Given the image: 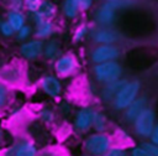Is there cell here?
<instances>
[{
	"label": "cell",
	"mask_w": 158,
	"mask_h": 156,
	"mask_svg": "<svg viewBox=\"0 0 158 156\" xmlns=\"http://www.w3.org/2000/svg\"><path fill=\"white\" fill-rule=\"evenodd\" d=\"M1 77L7 80V82H15L19 79L20 74H19V71L16 68H6L4 69V72L1 73Z\"/></svg>",
	"instance_id": "ffe728a7"
},
{
	"label": "cell",
	"mask_w": 158,
	"mask_h": 156,
	"mask_svg": "<svg viewBox=\"0 0 158 156\" xmlns=\"http://www.w3.org/2000/svg\"><path fill=\"white\" fill-rule=\"evenodd\" d=\"M120 54L118 48L112 45H101L96 47L91 53V59L95 63H102L107 61H114Z\"/></svg>",
	"instance_id": "8992f818"
},
{
	"label": "cell",
	"mask_w": 158,
	"mask_h": 156,
	"mask_svg": "<svg viewBox=\"0 0 158 156\" xmlns=\"http://www.w3.org/2000/svg\"><path fill=\"white\" fill-rule=\"evenodd\" d=\"M0 140H2V130L0 129Z\"/></svg>",
	"instance_id": "836d02e7"
},
{
	"label": "cell",
	"mask_w": 158,
	"mask_h": 156,
	"mask_svg": "<svg viewBox=\"0 0 158 156\" xmlns=\"http://www.w3.org/2000/svg\"><path fill=\"white\" fill-rule=\"evenodd\" d=\"M142 146L144 149H147L153 156H158V145H156L153 142H144V144H142Z\"/></svg>",
	"instance_id": "4316f807"
},
{
	"label": "cell",
	"mask_w": 158,
	"mask_h": 156,
	"mask_svg": "<svg viewBox=\"0 0 158 156\" xmlns=\"http://www.w3.org/2000/svg\"><path fill=\"white\" fill-rule=\"evenodd\" d=\"M122 69L121 66L115 61H107L102 63H98L94 67V74L99 82L102 83H111L117 80L121 77Z\"/></svg>",
	"instance_id": "6da1fadb"
},
{
	"label": "cell",
	"mask_w": 158,
	"mask_h": 156,
	"mask_svg": "<svg viewBox=\"0 0 158 156\" xmlns=\"http://www.w3.org/2000/svg\"><path fill=\"white\" fill-rule=\"evenodd\" d=\"M131 156H153L147 149H144L143 146H138V147H135L131 152Z\"/></svg>",
	"instance_id": "d4e9b609"
},
{
	"label": "cell",
	"mask_w": 158,
	"mask_h": 156,
	"mask_svg": "<svg viewBox=\"0 0 158 156\" xmlns=\"http://www.w3.org/2000/svg\"><path fill=\"white\" fill-rule=\"evenodd\" d=\"M94 116H95V113L89 108H84L79 110L75 119V128L80 131H86L93 125Z\"/></svg>",
	"instance_id": "9c48e42d"
},
{
	"label": "cell",
	"mask_w": 158,
	"mask_h": 156,
	"mask_svg": "<svg viewBox=\"0 0 158 156\" xmlns=\"http://www.w3.org/2000/svg\"><path fill=\"white\" fill-rule=\"evenodd\" d=\"M7 21L15 31H19L21 27L25 26V16L20 10H10L7 14Z\"/></svg>",
	"instance_id": "9a60e30c"
},
{
	"label": "cell",
	"mask_w": 158,
	"mask_h": 156,
	"mask_svg": "<svg viewBox=\"0 0 158 156\" xmlns=\"http://www.w3.org/2000/svg\"><path fill=\"white\" fill-rule=\"evenodd\" d=\"M43 50L44 48H43L42 41L33 40V41H28L21 46V54L28 59H35L42 53Z\"/></svg>",
	"instance_id": "30bf717a"
},
{
	"label": "cell",
	"mask_w": 158,
	"mask_h": 156,
	"mask_svg": "<svg viewBox=\"0 0 158 156\" xmlns=\"http://www.w3.org/2000/svg\"><path fill=\"white\" fill-rule=\"evenodd\" d=\"M57 12V7L56 5L51 1V0H43L41 6L38 7L37 11L31 12L33 20L36 21V24L43 21V20H51Z\"/></svg>",
	"instance_id": "52a82bcc"
},
{
	"label": "cell",
	"mask_w": 158,
	"mask_h": 156,
	"mask_svg": "<svg viewBox=\"0 0 158 156\" xmlns=\"http://www.w3.org/2000/svg\"><path fill=\"white\" fill-rule=\"evenodd\" d=\"M110 137L105 134H93L90 135L85 141V149L89 154L93 156H101L106 155V152L110 150Z\"/></svg>",
	"instance_id": "3957f363"
},
{
	"label": "cell",
	"mask_w": 158,
	"mask_h": 156,
	"mask_svg": "<svg viewBox=\"0 0 158 156\" xmlns=\"http://www.w3.org/2000/svg\"><path fill=\"white\" fill-rule=\"evenodd\" d=\"M53 25L49 20H43L38 24H36V35L40 37H48L52 33Z\"/></svg>",
	"instance_id": "ac0fdd59"
},
{
	"label": "cell",
	"mask_w": 158,
	"mask_h": 156,
	"mask_svg": "<svg viewBox=\"0 0 158 156\" xmlns=\"http://www.w3.org/2000/svg\"><path fill=\"white\" fill-rule=\"evenodd\" d=\"M146 98L144 97H141V98H136L127 108H126V119L130 120V121H135L136 118L146 109Z\"/></svg>",
	"instance_id": "8fae6325"
},
{
	"label": "cell",
	"mask_w": 158,
	"mask_h": 156,
	"mask_svg": "<svg viewBox=\"0 0 158 156\" xmlns=\"http://www.w3.org/2000/svg\"><path fill=\"white\" fill-rule=\"evenodd\" d=\"M43 0H23V4L28 9L30 12H35L38 10V7L41 6Z\"/></svg>",
	"instance_id": "603a6c76"
},
{
	"label": "cell",
	"mask_w": 158,
	"mask_h": 156,
	"mask_svg": "<svg viewBox=\"0 0 158 156\" xmlns=\"http://www.w3.org/2000/svg\"><path fill=\"white\" fill-rule=\"evenodd\" d=\"M40 118L43 121H52L53 120V113L51 110H47V109L46 110H42L41 114H40Z\"/></svg>",
	"instance_id": "f546056e"
},
{
	"label": "cell",
	"mask_w": 158,
	"mask_h": 156,
	"mask_svg": "<svg viewBox=\"0 0 158 156\" xmlns=\"http://www.w3.org/2000/svg\"><path fill=\"white\" fill-rule=\"evenodd\" d=\"M86 32H88V27H86L85 25H80V26L75 30V32H74V41H80V40H83L84 36L86 35Z\"/></svg>",
	"instance_id": "cb8c5ba5"
},
{
	"label": "cell",
	"mask_w": 158,
	"mask_h": 156,
	"mask_svg": "<svg viewBox=\"0 0 158 156\" xmlns=\"http://www.w3.org/2000/svg\"><path fill=\"white\" fill-rule=\"evenodd\" d=\"M0 32H1L4 36H12L14 32H15V30H14V27L10 25V22L6 20V21H2V22L0 24Z\"/></svg>",
	"instance_id": "7402d4cb"
},
{
	"label": "cell",
	"mask_w": 158,
	"mask_h": 156,
	"mask_svg": "<svg viewBox=\"0 0 158 156\" xmlns=\"http://www.w3.org/2000/svg\"><path fill=\"white\" fill-rule=\"evenodd\" d=\"M94 40L101 45H111L117 41V35L107 28H100L94 33Z\"/></svg>",
	"instance_id": "5bb4252c"
},
{
	"label": "cell",
	"mask_w": 158,
	"mask_h": 156,
	"mask_svg": "<svg viewBox=\"0 0 158 156\" xmlns=\"http://www.w3.org/2000/svg\"><path fill=\"white\" fill-rule=\"evenodd\" d=\"M31 33V27L25 25L23 27H21L19 31H17V38L19 40H26Z\"/></svg>",
	"instance_id": "484cf974"
},
{
	"label": "cell",
	"mask_w": 158,
	"mask_h": 156,
	"mask_svg": "<svg viewBox=\"0 0 158 156\" xmlns=\"http://www.w3.org/2000/svg\"><path fill=\"white\" fill-rule=\"evenodd\" d=\"M6 99H7V89L2 83H0V108L6 103Z\"/></svg>",
	"instance_id": "83f0119b"
},
{
	"label": "cell",
	"mask_w": 158,
	"mask_h": 156,
	"mask_svg": "<svg viewBox=\"0 0 158 156\" xmlns=\"http://www.w3.org/2000/svg\"><path fill=\"white\" fill-rule=\"evenodd\" d=\"M105 156H127L125 150L122 149H118V147H115V149H110Z\"/></svg>",
	"instance_id": "f1b7e54d"
},
{
	"label": "cell",
	"mask_w": 158,
	"mask_h": 156,
	"mask_svg": "<svg viewBox=\"0 0 158 156\" xmlns=\"http://www.w3.org/2000/svg\"><path fill=\"white\" fill-rule=\"evenodd\" d=\"M127 82L125 79H117L115 82H111V83H107V85L102 90V98L106 99V100H111V99H115V97L117 95V93L122 89V87L126 84Z\"/></svg>",
	"instance_id": "4fadbf2b"
},
{
	"label": "cell",
	"mask_w": 158,
	"mask_h": 156,
	"mask_svg": "<svg viewBox=\"0 0 158 156\" xmlns=\"http://www.w3.org/2000/svg\"><path fill=\"white\" fill-rule=\"evenodd\" d=\"M77 68V61L72 54H64L56 62V71L60 76H69Z\"/></svg>",
	"instance_id": "ba28073f"
},
{
	"label": "cell",
	"mask_w": 158,
	"mask_h": 156,
	"mask_svg": "<svg viewBox=\"0 0 158 156\" xmlns=\"http://www.w3.org/2000/svg\"><path fill=\"white\" fill-rule=\"evenodd\" d=\"M80 11L78 0H64L63 2V12L68 19L77 17L78 12Z\"/></svg>",
	"instance_id": "e0dca14e"
},
{
	"label": "cell",
	"mask_w": 158,
	"mask_h": 156,
	"mask_svg": "<svg viewBox=\"0 0 158 156\" xmlns=\"http://www.w3.org/2000/svg\"><path fill=\"white\" fill-rule=\"evenodd\" d=\"M151 140H152L153 144L158 145V125L154 126V129H153V131L151 134Z\"/></svg>",
	"instance_id": "d6a6232c"
},
{
	"label": "cell",
	"mask_w": 158,
	"mask_h": 156,
	"mask_svg": "<svg viewBox=\"0 0 158 156\" xmlns=\"http://www.w3.org/2000/svg\"><path fill=\"white\" fill-rule=\"evenodd\" d=\"M106 1H121V0H106Z\"/></svg>",
	"instance_id": "e575fe53"
},
{
	"label": "cell",
	"mask_w": 158,
	"mask_h": 156,
	"mask_svg": "<svg viewBox=\"0 0 158 156\" xmlns=\"http://www.w3.org/2000/svg\"><path fill=\"white\" fill-rule=\"evenodd\" d=\"M93 126L98 130V131H102L106 126V118L100 114V113H95L94 116V121H93Z\"/></svg>",
	"instance_id": "44dd1931"
},
{
	"label": "cell",
	"mask_w": 158,
	"mask_h": 156,
	"mask_svg": "<svg viewBox=\"0 0 158 156\" xmlns=\"http://www.w3.org/2000/svg\"><path fill=\"white\" fill-rule=\"evenodd\" d=\"M141 84L137 80L127 82L122 89L117 93V95L114 99V105L116 109H126L136 98L139 92Z\"/></svg>",
	"instance_id": "7a4b0ae2"
},
{
	"label": "cell",
	"mask_w": 158,
	"mask_h": 156,
	"mask_svg": "<svg viewBox=\"0 0 158 156\" xmlns=\"http://www.w3.org/2000/svg\"><path fill=\"white\" fill-rule=\"evenodd\" d=\"M154 111L149 108H146L135 120L136 132L141 136H151L154 129Z\"/></svg>",
	"instance_id": "277c9868"
},
{
	"label": "cell",
	"mask_w": 158,
	"mask_h": 156,
	"mask_svg": "<svg viewBox=\"0 0 158 156\" xmlns=\"http://www.w3.org/2000/svg\"><path fill=\"white\" fill-rule=\"evenodd\" d=\"M6 2L10 5V7L12 10H20L23 4V0H6Z\"/></svg>",
	"instance_id": "4dcf8cb0"
},
{
	"label": "cell",
	"mask_w": 158,
	"mask_h": 156,
	"mask_svg": "<svg viewBox=\"0 0 158 156\" xmlns=\"http://www.w3.org/2000/svg\"><path fill=\"white\" fill-rule=\"evenodd\" d=\"M41 87H42L43 92L47 93L51 97H57L60 93V89H62V85H60L59 80L53 76L43 77L42 80H41Z\"/></svg>",
	"instance_id": "7c38bea8"
},
{
	"label": "cell",
	"mask_w": 158,
	"mask_h": 156,
	"mask_svg": "<svg viewBox=\"0 0 158 156\" xmlns=\"http://www.w3.org/2000/svg\"><path fill=\"white\" fill-rule=\"evenodd\" d=\"M58 53H59V46L56 41H51L44 48V54L47 58H56Z\"/></svg>",
	"instance_id": "d6986e66"
},
{
	"label": "cell",
	"mask_w": 158,
	"mask_h": 156,
	"mask_svg": "<svg viewBox=\"0 0 158 156\" xmlns=\"http://www.w3.org/2000/svg\"><path fill=\"white\" fill-rule=\"evenodd\" d=\"M15 154L16 156H36L37 150L31 142L22 141L15 146Z\"/></svg>",
	"instance_id": "2e32d148"
},
{
	"label": "cell",
	"mask_w": 158,
	"mask_h": 156,
	"mask_svg": "<svg viewBox=\"0 0 158 156\" xmlns=\"http://www.w3.org/2000/svg\"><path fill=\"white\" fill-rule=\"evenodd\" d=\"M117 2L118 1H106L105 4H102L95 12L96 22L102 26H107V25L112 24L115 20V16H116Z\"/></svg>",
	"instance_id": "5b68a950"
},
{
	"label": "cell",
	"mask_w": 158,
	"mask_h": 156,
	"mask_svg": "<svg viewBox=\"0 0 158 156\" xmlns=\"http://www.w3.org/2000/svg\"><path fill=\"white\" fill-rule=\"evenodd\" d=\"M93 1H94V0H78L80 11H85V10L90 9L91 5H93Z\"/></svg>",
	"instance_id": "1f68e13d"
}]
</instances>
